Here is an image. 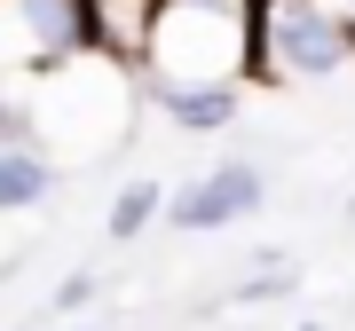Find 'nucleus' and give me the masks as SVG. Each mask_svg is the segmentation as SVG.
Instances as JSON below:
<instances>
[{"label": "nucleus", "mask_w": 355, "mask_h": 331, "mask_svg": "<svg viewBox=\"0 0 355 331\" xmlns=\"http://www.w3.org/2000/svg\"><path fill=\"white\" fill-rule=\"evenodd\" d=\"M261 55H277L284 79H331L355 64V24L331 0H277L261 8Z\"/></svg>", "instance_id": "nucleus-1"}, {"label": "nucleus", "mask_w": 355, "mask_h": 331, "mask_svg": "<svg viewBox=\"0 0 355 331\" xmlns=\"http://www.w3.org/2000/svg\"><path fill=\"white\" fill-rule=\"evenodd\" d=\"M87 48V0H0V64H71Z\"/></svg>", "instance_id": "nucleus-2"}, {"label": "nucleus", "mask_w": 355, "mask_h": 331, "mask_svg": "<svg viewBox=\"0 0 355 331\" xmlns=\"http://www.w3.org/2000/svg\"><path fill=\"white\" fill-rule=\"evenodd\" d=\"M261 197H268V181H261V166H214V174H198L182 197H166L158 213L174 221V229H190V237H205V229H237L245 213H261Z\"/></svg>", "instance_id": "nucleus-3"}, {"label": "nucleus", "mask_w": 355, "mask_h": 331, "mask_svg": "<svg viewBox=\"0 0 355 331\" xmlns=\"http://www.w3.org/2000/svg\"><path fill=\"white\" fill-rule=\"evenodd\" d=\"M158 24V0H87V48L119 55V64H142Z\"/></svg>", "instance_id": "nucleus-4"}, {"label": "nucleus", "mask_w": 355, "mask_h": 331, "mask_svg": "<svg viewBox=\"0 0 355 331\" xmlns=\"http://www.w3.org/2000/svg\"><path fill=\"white\" fill-rule=\"evenodd\" d=\"M48 197H55V166L32 142H8L0 150V213H40Z\"/></svg>", "instance_id": "nucleus-5"}, {"label": "nucleus", "mask_w": 355, "mask_h": 331, "mask_svg": "<svg viewBox=\"0 0 355 331\" xmlns=\"http://www.w3.org/2000/svg\"><path fill=\"white\" fill-rule=\"evenodd\" d=\"M158 102H166V118H174V127H190V134H214V127H229V118H237V87H229V79L158 87Z\"/></svg>", "instance_id": "nucleus-6"}, {"label": "nucleus", "mask_w": 355, "mask_h": 331, "mask_svg": "<svg viewBox=\"0 0 355 331\" xmlns=\"http://www.w3.org/2000/svg\"><path fill=\"white\" fill-rule=\"evenodd\" d=\"M158 205H166V190H158V181H127V190L111 197V213H103L111 244H135V237H142V229L158 221Z\"/></svg>", "instance_id": "nucleus-7"}, {"label": "nucleus", "mask_w": 355, "mask_h": 331, "mask_svg": "<svg viewBox=\"0 0 355 331\" xmlns=\"http://www.w3.org/2000/svg\"><path fill=\"white\" fill-rule=\"evenodd\" d=\"M103 292V284H95V268H79V276H64V284H55V316H79V307H87Z\"/></svg>", "instance_id": "nucleus-8"}, {"label": "nucleus", "mask_w": 355, "mask_h": 331, "mask_svg": "<svg viewBox=\"0 0 355 331\" xmlns=\"http://www.w3.org/2000/svg\"><path fill=\"white\" fill-rule=\"evenodd\" d=\"M292 331H331V323H316V316H308V323H292Z\"/></svg>", "instance_id": "nucleus-9"}, {"label": "nucleus", "mask_w": 355, "mask_h": 331, "mask_svg": "<svg viewBox=\"0 0 355 331\" xmlns=\"http://www.w3.org/2000/svg\"><path fill=\"white\" fill-rule=\"evenodd\" d=\"M347 8H355V0H347Z\"/></svg>", "instance_id": "nucleus-10"}]
</instances>
